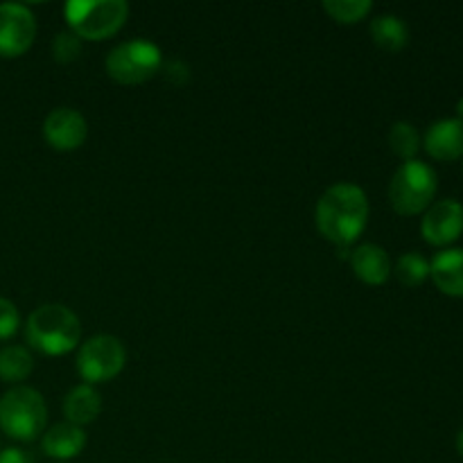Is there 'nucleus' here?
I'll return each mask as SVG.
<instances>
[{"label":"nucleus","instance_id":"f257e3e1","mask_svg":"<svg viewBox=\"0 0 463 463\" xmlns=\"http://www.w3.org/2000/svg\"><path fill=\"white\" fill-rule=\"evenodd\" d=\"M319 233L337 247H351L366 229L369 199L355 184H335L319 197L315 208Z\"/></svg>","mask_w":463,"mask_h":463},{"label":"nucleus","instance_id":"f03ea898","mask_svg":"<svg viewBox=\"0 0 463 463\" xmlns=\"http://www.w3.org/2000/svg\"><path fill=\"white\" fill-rule=\"evenodd\" d=\"M25 337L34 351L59 357L75 351L81 339V326L75 312L59 303L36 307L25 326Z\"/></svg>","mask_w":463,"mask_h":463},{"label":"nucleus","instance_id":"7ed1b4c3","mask_svg":"<svg viewBox=\"0 0 463 463\" xmlns=\"http://www.w3.org/2000/svg\"><path fill=\"white\" fill-rule=\"evenodd\" d=\"M437 188V172L428 163L405 161L389 181V203L398 215H419L432 206Z\"/></svg>","mask_w":463,"mask_h":463},{"label":"nucleus","instance_id":"20e7f679","mask_svg":"<svg viewBox=\"0 0 463 463\" xmlns=\"http://www.w3.org/2000/svg\"><path fill=\"white\" fill-rule=\"evenodd\" d=\"M63 16L80 39L102 41L125 25L129 5L125 0H71L63 5Z\"/></svg>","mask_w":463,"mask_h":463},{"label":"nucleus","instance_id":"39448f33","mask_svg":"<svg viewBox=\"0 0 463 463\" xmlns=\"http://www.w3.org/2000/svg\"><path fill=\"white\" fill-rule=\"evenodd\" d=\"M48 410L36 389L14 387L0 398V430L14 441H34L43 434Z\"/></svg>","mask_w":463,"mask_h":463},{"label":"nucleus","instance_id":"423d86ee","mask_svg":"<svg viewBox=\"0 0 463 463\" xmlns=\"http://www.w3.org/2000/svg\"><path fill=\"white\" fill-rule=\"evenodd\" d=\"M107 72L118 84L136 86L152 80L163 66L161 48L152 41L134 39L116 45L107 57Z\"/></svg>","mask_w":463,"mask_h":463},{"label":"nucleus","instance_id":"0eeeda50","mask_svg":"<svg viewBox=\"0 0 463 463\" xmlns=\"http://www.w3.org/2000/svg\"><path fill=\"white\" fill-rule=\"evenodd\" d=\"M127 364V351L113 335H95L86 339L77 353V371L86 384L109 383L122 373Z\"/></svg>","mask_w":463,"mask_h":463},{"label":"nucleus","instance_id":"6e6552de","mask_svg":"<svg viewBox=\"0 0 463 463\" xmlns=\"http://www.w3.org/2000/svg\"><path fill=\"white\" fill-rule=\"evenodd\" d=\"M36 36L34 14L21 3L0 5V57H21Z\"/></svg>","mask_w":463,"mask_h":463},{"label":"nucleus","instance_id":"1a4fd4ad","mask_svg":"<svg viewBox=\"0 0 463 463\" xmlns=\"http://www.w3.org/2000/svg\"><path fill=\"white\" fill-rule=\"evenodd\" d=\"M420 233L432 247H448L463 233V206L455 199H441L425 211Z\"/></svg>","mask_w":463,"mask_h":463},{"label":"nucleus","instance_id":"9d476101","mask_svg":"<svg viewBox=\"0 0 463 463\" xmlns=\"http://www.w3.org/2000/svg\"><path fill=\"white\" fill-rule=\"evenodd\" d=\"M89 136V122L77 109L59 107L43 120V138L57 152H72L81 147Z\"/></svg>","mask_w":463,"mask_h":463},{"label":"nucleus","instance_id":"9b49d317","mask_svg":"<svg viewBox=\"0 0 463 463\" xmlns=\"http://www.w3.org/2000/svg\"><path fill=\"white\" fill-rule=\"evenodd\" d=\"M425 152L443 163L463 156V122L457 118H443L434 122L425 134Z\"/></svg>","mask_w":463,"mask_h":463},{"label":"nucleus","instance_id":"f8f14e48","mask_svg":"<svg viewBox=\"0 0 463 463\" xmlns=\"http://www.w3.org/2000/svg\"><path fill=\"white\" fill-rule=\"evenodd\" d=\"M351 269L362 283L366 285H384L392 276V258L378 244H360L348 253Z\"/></svg>","mask_w":463,"mask_h":463},{"label":"nucleus","instance_id":"ddd939ff","mask_svg":"<svg viewBox=\"0 0 463 463\" xmlns=\"http://www.w3.org/2000/svg\"><path fill=\"white\" fill-rule=\"evenodd\" d=\"M430 279L434 280L439 292L463 298V249L439 251L430 262Z\"/></svg>","mask_w":463,"mask_h":463},{"label":"nucleus","instance_id":"4468645a","mask_svg":"<svg viewBox=\"0 0 463 463\" xmlns=\"http://www.w3.org/2000/svg\"><path fill=\"white\" fill-rule=\"evenodd\" d=\"M41 448L52 459H75L86 448V432L72 423H57L43 434Z\"/></svg>","mask_w":463,"mask_h":463},{"label":"nucleus","instance_id":"2eb2a0df","mask_svg":"<svg viewBox=\"0 0 463 463\" xmlns=\"http://www.w3.org/2000/svg\"><path fill=\"white\" fill-rule=\"evenodd\" d=\"M99 411H102V398L93 384H80L63 401V414H66L68 423L77 425V428L93 423Z\"/></svg>","mask_w":463,"mask_h":463},{"label":"nucleus","instance_id":"dca6fc26","mask_svg":"<svg viewBox=\"0 0 463 463\" xmlns=\"http://www.w3.org/2000/svg\"><path fill=\"white\" fill-rule=\"evenodd\" d=\"M371 39L378 48L384 52H401L410 41V30H407L405 21H401L393 14H380L371 21Z\"/></svg>","mask_w":463,"mask_h":463},{"label":"nucleus","instance_id":"f3484780","mask_svg":"<svg viewBox=\"0 0 463 463\" xmlns=\"http://www.w3.org/2000/svg\"><path fill=\"white\" fill-rule=\"evenodd\" d=\"M34 369V360L23 346H5L0 351V380L23 383Z\"/></svg>","mask_w":463,"mask_h":463},{"label":"nucleus","instance_id":"a211bd4d","mask_svg":"<svg viewBox=\"0 0 463 463\" xmlns=\"http://www.w3.org/2000/svg\"><path fill=\"white\" fill-rule=\"evenodd\" d=\"M389 147L396 156L405 158V161H414V156L420 149V136L411 122H396L389 129Z\"/></svg>","mask_w":463,"mask_h":463},{"label":"nucleus","instance_id":"6ab92c4d","mask_svg":"<svg viewBox=\"0 0 463 463\" xmlns=\"http://www.w3.org/2000/svg\"><path fill=\"white\" fill-rule=\"evenodd\" d=\"M396 279L405 288H419L430 279V262L420 253H402L396 262Z\"/></svg>","mask_w":463,"mask_h":463},{"label":"nucleus","instance_id":"aec40b11","mask_svg":"<svg viewBox=\"0 0 463 463\" xmlns=\"http://www.w3.org/2000/svg\"><path fill=\"white\" fill-rule=\"evenodd\" d=\"M371 0H326L324 9L328 16L337 23H360L371 12Z\"/></svg>","mask_w":463,"mask_h":463},{"label":"nucleus","instance_id":"412c9836","mask_svg":"<svg viewBox=\"0 0 463 463\" xmlns=\"http://www.w3.org/2000/svg\"><path fill=\"white\" fill-rule=\"evenodd\" d=\"M81 52V39L75 32H59L52 41V54L59 63H72Z\"/></svg>","mask_w":463,"mask_h":463},{"label":"nucleus","instance_id":"4be33fe9","mask_svg":"<svg viewBox=\"0 0 463 463\" xmlns=\"http://www.w3.org/2000/svg\"><path fill=\"white\" fill-rule=\"evenodd\" d=\"M18 326H21V317H18L16 306L0 297V339L14 337Z\"/></svg>","mask_w":463,"mask_h":463},{"label":"nucleus","instance_id":"5701e85b","mask_svg":"<svg viewBox=\"0 0 463 463\" xmlns=\"http://www.w3.org/2000/svg\"><path fill=\"white\" fill-rule=\"evenodd\" d=\"M0 463H34V459L21 448H7L0 450Z\"/></svg>","mask_w":463,"mask_h":463},{"label":"nucleus","instance_id":"b1692460","mask_svg":"<svg viewBox=\"0 0 463 463\" xmlns=\"http://www.w3.org/2000/svg\"><path fill=\"white\" fill-rule=\"evenodd\" d=\"M457 450H459V455L463 457V428L459 430V434H457Z\"/></svg>","mask_w":463,"mask_h":463},{"label":"nucleus","instance_id":"393cba45","mask_svg":"<svg viewBox=\"0 0 463 463\" xmlns=\"http://www.w3.org/2000/svg\"><path fill=\"white\" fill-rule=\"evenodd\" d=\"M457 120L463 122V98L457 102Z\"/></svg>","mask_w":463,"mask_h":463}]
</instances>
